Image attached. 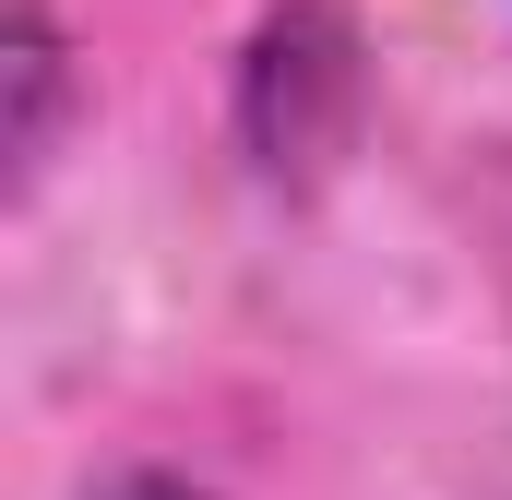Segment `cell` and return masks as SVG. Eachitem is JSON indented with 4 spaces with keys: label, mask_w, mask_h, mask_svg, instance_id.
Wrapping results in <instances>:
<instances>
[{
    "label": "cell",
    "mask_w": 512,
    "mask_h": 500,
    "mask_svg": "<svg viewBox=\"0 0 512 500\" xmlns=\"http://www.w3.org/2000/svg\"><path fill=\"white\" fill-rule=\"evenodd\" d=\"M227 131L262 191H322L370 131V24L358 0H262L227 72Z\"/></svg>",
    "instance_id": "cell-1"
},
{
    "label": "cell",
    "mask_w": 512,
    "mask_h": 500,
    "mask_svg": "<svg viewBox=\"0 0 512 500\" xmlns=\"http://www.w3.org/2000/svg\"><path fill=\"white\" fill-rule=\"evenodd\" d=\"M0 84H12V191H36L48 179V155H60V120H72V36H60V12L48 0H12V24H0Z\"/></svg>",
    "instance_id": "cell-2"
},
{
    "label": "cell",
    "mask_w": 512,
    "mask_h": 500,
    "mask_svg": "<svg viewBox=\"0 0 512 500\" xmlns=\"http://www.w3.org/2000/svg\"><path fill=\"white\" fill-rule=\"evenodd\" d=\"M72 500H215V489L179 477V465H108V477H84Z\"/></svg>",
    "instance_id": "cell-3"
}]
</instances>
